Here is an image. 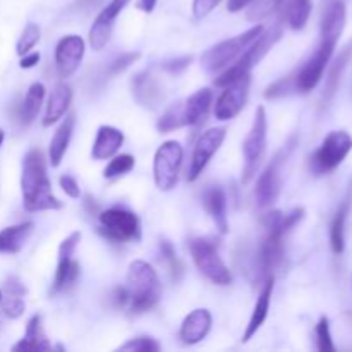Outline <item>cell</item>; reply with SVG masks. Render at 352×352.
<instances>
[{"mask_svg":"<svg viewBox=\"0 0 352 352\" xmlns=\"http://www.w3.org/2000/svg\"><path fill=\"white\" fill-rule=\"evenodd\" d=\"M23 205L28 212L60 210L62 203L52 195V184L47 174V160L41 150H30L23 160L21 174Z\"/></svg>","mask_w":352,"mask_h":352,"instance_id":"1","label":"cell"},{"mask_svg":"<svg viewBox=\"0 0 352 352\" xmlns=\"http://www.w3.org/2000/svg\"><path fill=\"white\" fill-rule=\"evenodd\" d=\"M127 306L131 313H144L155 308L160 299L162 285L157 270L143 260H136L127 270Z\"/></svg>","mask_w":352,"mask_h":352,"instance_id":"2","label":"cell"},{"mask_svg":"<svg viewBox=\"0 0 352 352\" xmlns=\"http://www.w3.org/2000/svg\"><path fill=\"white\" fill-rule=\"evenodd\" d=\"M280 38H282V28L278 23L275 24L270 31H267V33L263 31V33H261L260 36H258L256 40H254L253 43H251L250 47L241 54V57L237 58L234 64H230L226 71L220 72V76H217L215 86L223 88V86H227L229 82H232L234 79L241 78V76L244 74H250L251 69H253L254 65L260 64L261 58L272 50V47H274Z\"/></svg>","mask_w":352,"mask_h":352,"instance_id":"3","label":"cell"},{"mask_svg":"<svg viewBox=\"0 0 352 352\" xmlns=\"http://www.w3.org/2000/svg\"><path fill=\"white\" fill-rule=\"evenodd\" d=\"M263 31V24H256L251 30H248L246 33L237 34V36L230 38V40H223L220 43L213 45L201 55V67L208 74H217V72L226 71Z\"/></svg>","mask_w":352,"mask_h":352,"instance_id":"4","label":"cell"},{"mask_svg":"<svg viewBox=\"0 0 352 352\" xmlns=\"http://www.w3.org/2000/svg\"><path fill=\"white\" fill-rule=\"evenodd\" d=\"M189 250H191V256L198 270L208 278L210 282L217 285H229L232 280L229 268L223 263L220 258L219 250H217L215 243L206 237H195L189 243Z\"/></svg>","mask_w":352,"mask_h":352,"instance_id":"5","label":"cell"},{"mask_svg":"<svg viewBox=\"0 0 352 352\" xmlns=\"http://www.w3.org/2000/svg\"><path fill=\"white\" fill-rule=\"evenodd\" d=\"M352 150V136L346 131H332L327 134L318 150L313 153L309 167L316 175L336 170Z\"/></svg>","mask_w":352,"mask_h":352,"instance_id":"6","label":"cell"},{"mask_svg":"<svg viewBox=\"0 0 352 352\" xmlns=\"http://www.w3.org/2000/svg\"><path fill=\"white\" fill-rule=\"evenodd\" d=\"M267 131H268V120L265 107H258L256 113H254L253 126H251L250 133H248L246 140L243 144V155H244V172H243V182L248 184L254 174L258 172L261 160L267 151Z\"/></svg>","mask_w":352,"mask_h":352,"instance_id":"7","label":"cell"},{"mask_svg":"<svg viewBox=\"0 0 352 352\" xmlns=\"http://www.w3.org/2000/svg\"><path fill=\"white\" fill-rule=\"evenodd\" d=\"M100 232L113 243H131L141 239V226L136 213L120 206L100 213Z\"/></svg>","mask_w":352,"mask_h":352,"instance_id":"8","label":"cell"},{"mask_svg":"<svg viewBox=\"0 0 352 352\" xmlns=\"http://www.w3.org/2000/svg\"><path fill=\"white\" fill-rule=\"evenodd\" d=\"M184 150L177 141H165L155 153L153 177L160 191H172L177 186Z\"/></svg>","mask_w":352,"mask_h":352,"instance_id":"9","label":"cell"},{"mask_svg":"<svg viewBox=\"0 0 352 352\" xmlns=\"http://www.w3.org/2000/svg\"><path fill=\"white\" fill-rule=\"evenodd\" d=\"M336 45L337 43H333V41L320 40V45L316 47V50L313 52L311 57L301 65L298 74H296L294 78H291L292 88H294L296 91L309 93L311 89H315L316 86H318L320 79L323 78V72H325L327 65H329L330 58H332Z\"/></svg>","mask_w":352,"mask_h":352,"instance_id":"10","label":"cell"},{"mask_svg":"<svg viewBox=\"0 0 352 352\" xmlns=\"http://www.w3.org/2000/svg\"><path fill=\"white\" fill-rule=\"evenodd\" d=\"M251 78L250 74H244L241 78L234 79L227 86H223V91L217 98L215 117L219 120H230L241 113L250 96Z\"/></svg>","mask_w":352,"mask_h":352,"instance_id":"11","label":"cell"},{"mask_svg":"<svg viewBox=\"0 0 352 352\" xmlns=\"http://www.w3.org/2000/svg\"><path fill=\"white\" fill-rule=\"evenodd\" d=\"M226 136H227L226 127H212V129L205 131V133L199 136L198 143H196L195 146V151H192L191 164H189V170H188L189 181L191 182L196 181V179L203 174V170H205L206 165L210 164L213 155L220 150Z\"/></svg>","mask_w":352,"mask_h":352,"instance_id":"12","label":"cell"},{"mask_svg":"<svg viewBox=\"0 0 352 352\" xmlns=\"http://www.w3.org/2000/svg\"><path fill=\"white\" fill-rule=\"evenodd\" d=\"M284 151H280V153L275 155V158L267 165L263 174L258 177L256 189H254V199H256V205L261 206V208L274 205L277 201L278 195H280L282 164H284Z\"/></svg>","mask_w":352,"mask_h":352,"instance_id":"13","label":"cell"},{"mask_svg":"<svg viewBox=\"0 0 352 352\" xmlns=\"http://www.w3.org/2000/svg\"><path fill=\"white\" fill-rule=\"evenodd\" d=\"M86 43L78 34H67L55 47V65L60 78H71L85 57Z\"/></svg>","mask_w":352,"mask_h":352,"instance_id":"14","label":"cell"},{"mask_svg":"<svg viewBox=\"0 0 352 352\" xmlns=\"http://www.w3.org/2000/svg\"><path fill=\"white\" fill-rule=\"evenodd\" d=\"M129 2L131 0H110L109 6L96 16L91 30H89V45H91L93 50H103V47L109 43L110 36H112L113 23Z\"/></svg>","mask_w":352,"mask_h":352,"instance_id":"15","label":"cell"},{"mask_svg":"<svg viewBox=\"0 0 352 352\" xmlns=\"http://www.w3.org/2000/svg\"><path fill=\"white\" fill-rule=\"evenodd\" d=\"M284 260V237L267 232L265 239L261 241L260 251H258V270L260 277L268 278L274 275V270Z\"/></svg>","mask_w":352,"mask_h":352,"instance_id":"16","label":"cell"},{"mask_svg":"<svg viewBox=\"0 0 352 352\" xmlns=\"http://www.w3.org/2000/svg\"><path fill=\"white\" fill-rule=\"evenodd\" d=\"M133 95L140 105L146 107V109H157L164 100V89L151 72L143 71L134 76Z\"/></svg>","mask_w":352,"mask_h":352,"instance_id":"17","label":"cell"},{"mask_svg":"<svg viewBox=\"0 0 352 352\" xmlns=\"http://www.w3.org/2000/svg\"><path fill=\"white\" fill-rule=\"evenodd\" d=\"M347 9L344 0H330L323 9L322 16V40L337 43L346 26Z\"/></svg>","mask_w":352,"mask_h":352,"instance_id":"18","label":"cell"},{"mask_svg":"<svg viewBox=\"0 0 352 352\" xmlns=\"http://www.w3.org/2000/svg\"><path fill=\"white\" fill-rule=\"evenodd\" d=\"M274 287H275V277L270 275L268 278H265V284L261 287L260 296L256 299V305H254L253 313H251L250 323L246 327V332L243 336V342H250L253 339L254 333L261 329V325L265 323L268 316V309H270V301H272V294H274Z\"/></svg>","mask_w":352,"mask_h":352,"instance_id":"19","label":"cell"},{"mask_svg":"<svg viewBox=\"0 0 352 352\" xmlns=\"http://www.w3.org/2000/svg\"><path fill=\"white\" fill-rule=\"evenodd\" d=\"M212 329V315L208 309H195L184 318L181 325V339L184 344H198L208 336Z\"/></svg>","mask_w":352,"mask_h":352,"instance_id":"20","label":"cell"},{"mask_svg":"<svg viewBox=\"0 0 352 352\" xmlns=\"http://www.w3.org/2000/svg\"><path fill=\"white\" fill-rule=\"evenodd\" d=\"M203 206L212 217L213 223L222 234L229 232V219H227V198L220 186H208L203 192Z\"/></svg>","mask_w":352,"mask_h":352,"instance_id":"21","label":"cell"},{"mask_svg":"<svg viewBox=\"0 0 352 352\" xmlns=\"http://www.w3.org/2000/svg\"><path fill=\"white\" fill-rule=\"evenodd\" d=\"M72 102V89L71 86L65 85V82H58L54 86L50 96H48L47 102V110H45V119L43 126L48 127L52 124H55L57 120H60L65 116V112L69 110Z\"/></svg>","mask_w":352,"mask_h":352,"instance_id":"22","label":"cell"},{"mask_svg":"<svg viewBox=\"0 0 352 352\" xmlns=\"http://www.w3.org/2000/svg\"><path fill=\"white\" fill-rule=\"evenodd\" d=\"M122 143L124 134L117 127L102 126L96 133L95 143H93V160H107V158L113 157L120 150Z\"/></svg>","mask_w":352,"mask_h":352,"instance_id":"23","label":"cell"},{"mask_svg":"<svg viewBox=\"0 0 352 352\" xmlns=\"http://www.w3.org/2000/svg\"><path fill=\"white\" fill-rule=\"evenodd\" d=\"M76 126V117L74 113H69L64 120L60 122V126L55 131L54 138L50 141V148H48V162H50L52 167H58L64 158L65 151H67L69 143H71L72 133H74Z\"/></svg>","mask_w":352,"mask_h":352,"instance_id":"24","label":"cell"},{"mask_svg":"<svg viewBox=\"0 0 352 352\" xmlns=\"http://www.w3.org/2000/svg\"><path fill=\"white\" fill-rule=\"evenodd\" d=\"M302 219H305V210L302 208H292L291 212H278V210H275V212L267 213L263 217V226L267 232L284 237Z\"/></svg>","mask_w":352,"mask_h":352,"instance_id":"25","label":"cell"},{"mask_svg":"<svg viewBox=\"0 0 352 352\" xmlns=\"http://www.w3.org/2000/svg\"><path fill=\"white\" fill-rule=\"evenodd\" d=\"M33 223L24 222L19 226L6 227L0 230V253L3 254H17L24 248L26 241L30 239L33 232Z\"/></svg>","mask_w":352,"mask_h":352,"instance_id":"26","label":"cell"},{"mask_svg":"<svg viewBox=\"0 0 352 352\" xmlns=\"http://www.w3.org/2000/svg\"><path fill=\"white\" fill-rule=\"evenodd\" d=\"M52 344L48 342L47 336L41 327V316L34 315L33 318L28 322L26 333L23 339L12 347V351H50Z\"/></svg>","mask_w":352,"mask_h":352,"instance_id":"27","label":"cell"},{"mask_svg":"<svg viewBox=\"0 0 352 352\" xmlns=\"http://www.w3.org/2000/svg\"><path fill=\"white\" fill-rule=\"evenodd\" d=\"M213 95L208 88H201L191 95L189 98L184 100V110H186V122L188 126H196L203 120V117L208 112L210 105H212Z\"/></svg>","mask_w":352,"mask_h":352,"instance_id":"28","label":"cell"},{"mask_svg":"<svg viewBox=\"0 0 352 352\" xmlns=\"http://www.w3.org/2000/svg\"><path fill=\"white\" fill-rule=\"evenodd\" d=\"M45 98V86L41 82H33L28 89L26 96H24L23 103H21L19 119L23 124H31L36 119L38 112H40L41 105H43Z\"/></svg>","mask_w":352,"mask_h":352,"instance_id":"29","label":"cell"},{"mask_svg":"<svg viewBox=\"0 0 352 352\" xmlns=\"http://www.w3.org/2000/svg\"><path fill=\"white\" fill-rule=\"evenodd\" d=\"M351 208V198H347L346 201L340 205L339 212L336 213L332 220V226H330V246L336 254L344 253V248H346V220L349 215Z\"/></svg>","mask_w":352,"mask_h":352,"instance_id":"30","label":"cell"},{"mask_svg":"<svg viewBox=\"0 0 352 352\" xmlns=\"http://www.w3.org/2000/svg\"><path fill=\"white\" fill-rule=\"evenodd\" d=\"M79 267L78 261L74 258H67V256H58V265H57V272H55V278H54V289L57 292L60 291H67L71 289L72 285L76 284L79 277Z\"/></svg>","mask_w":352,"mask_h":352,"instance_id":"31","label":"cell"},{"mask_svg":"<svg viewBox=\"0 0 352 352\" xmlns=\"http://www.w3.org/2000/svg\"><path fill=\"white\" fill-rule=\"evenodd\" d=\"M284 16L292 30H302L311 16V0H284Z\"/></svg>","mask_w":352,"mask_h":352,"instance_id":"32","label":"cell"},{"mask_svg":"<svg viewBox=\"0 0 352 352\" xmlns=\"http://www.w3.org/2000/svg\"><path fill=\"white\" fill-rule=\"evenodd\" d=\"M352 57V41L344 48L342 52L339 54V57L336 58L333 62L332 69H330V74L329 79H327V86H325V95H323V100L325 102H330L333 95H336L337 88H339V82H340V76H342V71L346 69V65L349 64Z\"/></svg>","mask_w":352,"mask_h":352,"instance_id":"33","label":"cell"},{"mask_svg":"<svg viewBox=\"0 0 352 352\" xmlns=\"http://www.w3.org/2000/svg\"><path fill=\"white\" fill-rule=\"evenodd\" d=\"M184 126H188V122H186L184 102H177L168 107L157 122V129L160 133H170V131L181 129Z\"/></svg>","mask_w":352,"mask_h":352,"instance_id":"34","label":"cell"},{"mask_svg":"<svg viewBox=\"0 0 352 352\" xmlns=\"http://www.w3.org/2000/svg\"><path fill=\"white\" fill-rule=\"evenodd\" d=\"M284 3V0H253L250 3V10H248V19L253 23H260V21L267 19L268 16L275 12L278 7Z\"/></svg>","mask_w":352,"mask_h":352,"instance_id":"35","label":"cell"},{"mask_svg":"<svg viewBox=\"0 0 352 352\" xmlns=\"http://www.w3.org/2000/svg\"><path fill=\"white\" fill-rule=\"evenodd\" d=\"M134 164H136V160H134L133 155H117V157H113L112 160H110V164L107 165L105 170H103V175H105V179L120 177V175L133 170Z\"/></svg>","mask_w":352,"mask_h":352,"instance_id":"36","label":"cell"},{"mask_svg":"<svg viewBox=\"0 0 352 352\" xmlns=\"http://www.w3.org/2000/svg\"><path fill=\"white\" fill-rule=\"evenodd\" d=\"M40 28H38V24L34 23H30L26 28H24V31L21 33L19 40H17V45H16V52L17 55H21L23 57L24 54H28V52H31L34 48V45L40 41Z\"/></svg>","mask_w":352,"mask_h":352,"instance_id":"37","label":"cell"},{"mask_svg":"<svg viewBox=\"0 0 352 352\" xmlns=\"http://www.w3.org/2000/svg\"><path fill=\"white\" fill-rule=\"evenodd\" d=\"M0 306H2V311L7 318H19L21 315L26 309V305L23 301V296H14L7 294L2 296V301H0Z\"/></svg>","mask_w":352,"mask_h":352,"instance_id":"38","label":"cell"},{"mask_svg":"<svg viewBox=\"0 0 352 352\" xmlns=\"http://www.w3.org/2000/svg\"><path fill=\"white\" fill-rule=\"evenodd\" d=\"M316 342H318V349L322 352H333L336 346H333L332 333H330V323L327 316H322L316 325Z\"/></svg>","mask_w":352,"mask_h":352,"instance_id":"39","label":"cell"},{"mask_svg":"<svg viewBox=\"0 0 352 352\" xmlns=\"http://www.w3.org/2000/svg\"><path fill=\"white\" fill-rule=\"evenodd\" d=\"M119 351L129 352H157L160 351V344L151 337H136V339L127 340L126 344L119 347Z\"/></svg>","mask_w":352,"mask_h":352,"instance_id":"40","label":"cell"},{"mask_svg":"<svg viewBox=\"0 0 352 352\" xmlns=\"http://www.w3.org/2000/svg\"><path fill=\"white\" fill-rule=\"evenodd\" d=\"M160 251H162V256L165 258V261H168V265H170V270H172V274H174V277L179 278V274L182 272V267H181V263H179L177 258H175L174 246H172L168 241H162Z\"/></svg>","mask_w":352,"mask_h":352,"instance_id":"41","label":"cell"},{"mask_svg":"<svg viewBox=\"0 0 352 352\" xmlns=\"http://www.w3.org/2000/svg\"><path fill=\"white\" fill-rule=\"evenodd\" d=\"M220 2H222V0H195V2H192V14H195L196 19H203V17L208 16Z\"/></svg>","mask_w":352,"mask_h":352,"instance_id":"42","label":"cell"},{"mask_svg":"<svg viewBox=\"0 0 352 352\" xmlns=\"http://www.w3.org/2000/svg\"><path fill=\"white\" fill-rule=\"evenodd\" d=\"M138 58H140V54H138V52H133V54L120 55V57H117L116 60H113L112 64H110V72H112V74H117V72L124 71V69L129 67L131 64H134V62H136Z\"/></svg>","mask_w":352,"mask_h":352,"instance_id":"43","label":"cell"},{"mask_svg":"<svg viewBox=\"0 0 352 352\" xmlns=\"http://www.w3.org/2000/svg\"><path fill=\"white\" fill-rule=\"evenodd\" d=\"M191 60H192L191 55H189V57L172 58V60L164 62V64H162V67H164L165 71L170 72V74H179V72H182L189 64H191Z\"/></svg>","mask_w":352,"mask_h":352,"instance_id":"44","label":"cell"},{"mask_svg":"<svg viewBox=\"0 0 352 352\" xmlns=\"http://www.w3.org/2000/svg\"><path fill=\"white\" fill-rule=\"evenodd\" d=\"M58 182H60L62 191H64L67 196H71V198L74 199L81 196V189H79L78 182H76L74 177H71V175H62V177L58 179Z\"/></svg>","mask_w":352,"mask_h":352,"instance_id":"45","label":"cell"},{"mask_svg":"<svg viewBox=\"0 0 352 352\" xmlns=\"http://www.w3.org/2000/svg\"><path fill=\"white\" fill-rule=\"evenodd\" d=\"M6 292L14 296H24L26 294V287H24V284H21L17 277H9L6 280Z\"/></svg>","mask_w":352,"mask_h":352,"instance_id":"46","label":"cell"},{"mask_svg":"<svg viewBox=\"0 0 352 352\" xmlns=\"http://www.w3.org/2000/svg\"><path fill=\"white\" fill-rule=\"evenodd\" d=\"M40 62V52H28L21 57V67L23 69H31Z\"/></svg>","mask_w":352,"mask_h":352,"instance_id":"47","label":"cell"},{"mask_svg":"<svg viewBox=\"0 0 352 352\" xmlns=\"http://www.w3.org/2000/svg\"><path fill=\"white\" fill-rule=\"evenodd\" d=\"M251 2H253V0H229L227 7H229L230 12H239V10L246 9Z\"/></svg>","mask_w":352,"mask_h":352,"instance_id":"48","label":"cell"},{"mask_svg":"<svg viewBox=\"0 0 352 352\" xmlns=\"http://www.w3.org/2000/svg\"><path fill=\"white\" fill-rule=\"evenodd\" d=\"M157 2L158 0H140L136 6L138 9L143 10V12H153V9L157 7Z\"/></svg>","mask_w":352,"mask_h":352,"instance_id":"49","label":"cell"},{"mask_svg":"<svg viewBox=\"0 0 352 352\" xmlns=\"http://www.w3.org/2000/svg\"><path fill=\"white\" fill-rule=\"evenodd\" d=\"M3 138H6V134H3V131L0 129V146H2V143H3Z\"/></svg>","mask_w":352,"mask_h":352,"instance_id":"50","label":"cell"},{"mask_svg":"<svg viewBox=\"0 0 352 352\" xmlns=\"http://www.w3.org/2000/svg\"><path fill=\"white\" fill-rule=\"evenodd\" d=\"M0 301H2V291H0Z\"/></svg>","mask_w":352,"mask_h":352,"instance_id":"51","label":"cell"}]
</instances>
